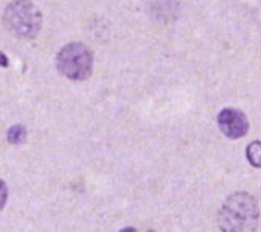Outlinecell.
<instances>
[{"instance_id":"6da1fadb","label":"cell","mask_w":261,"mask_h":232,"mask_svg":"<svg viewBox=\"0 0 261 232\" xmlns=\"http://www.w3.org/2000/svg\"><path fill=\"white\" fill-rule=\"evenodd\" d=\"M258 220V203L246 192L228 196L218 214V223L222 232H255Z\"/></svg>"},{"instance_id":"7a4b0ae2","label":"cell","mask_w":261,"mask_h":232,"mask_svg":"<svg viewBox=\"0 0 261 232\" xmlns=\"http://www.w3.org/2000/svg\"><path fill=\"white\" fill-rule=\"evenodd\" d=\"M4 20L13 35L23 39L35 38L42 25V16L39 10L30 0H14V2H11L5 10Z\"/></svg>"},{"instance_id":"3957f363","label":"cell","mask_w":261,"mask_h":232,"mask_svg":"<svg viewBox=\"0 0 261 232\" xmlns=\"http://www.w3.org/2000/svg\"><path fill=\"white\" fill-rule=\"evenodd\" d=\"M58 71L69 80H87L93 69L92 52L80 42L65 45L56 56Z\"/></svg>"},{"instance_id":"277c9868","label":"cell","mask_w":261,"mask_h":232,"mask_svg":"<svg viewBox=\"0 0 261 232\" xmlns=\"http://www.w3.org/2000/svg\"><path fill=\"white\" fill-rule=\"evenodd\" d=\"M218 126L228 139H240L247 134L249 120L246 114L240 109L225 108L218 114Z\"/></svg>"},{"instance_id":"5b68a950","label":"cell","mask_w":261,"mask_h":232,"mask_svg":"<svg viewBox=\"0 0 261 232\" xmlns=\"http://www.w3.org/2000/svg\"><path fill=\"white\" fill-rule=\"evenodd\" d=\"M246 157L249 160V164L255 169H261V142L255 141L250 142L246 148Z\"/></svg>"},{"instance_id":"8992f818","label":"cell","mask_w":261,"mask_h":232,"mask_svg":"<svg viewBox=\"0 0 261 232\" xmlns=\"http://www.w3.org/2000/svg\"><path fill=\"white\" fill-rule=\"evenodd\" d=\"M27 139V129L23 125H14L10 128L8 131V142L13 144V145H19V144H23Z\"/></svg>"},{"instance_id":"52a82bcc","label":"cell","mask_w":261,"mask_h":232,"mask_svg":"<svg viewBox=\"0 0 261 232\" xmlns=\"http://www.w3.org/2000/svg\"><path fill=\"white\" fill-rule=\"evenodd\" d=\"M7 200H8V189H7V184L0 179V211L5 207Z\"/></svg>"},{"instance_id":"ba28073f","label":"cell","mask_w":261,"mask_h":232,"mask_svg":"<svg viewBox=\"0 0 261 232\" xmlns=\"http://www.w3.org/2000/svg\"><path fill=\"white\" fill-rule=\"evenodd\" d=\"M8 65H10V61L7 55L4 52H0V67H8Z\"/></svg>"},{"instance_id":"9c48e42d","label":"cell","mask_w":261,"mask_h":232,"mask_svg":"<svg viewBox=\"0 0 261 232\" xmlns=\"http://www.w3.org/2000/svg\"><path fill=\"white\" fill-rule=\"evenodd\" d=\"M120 232H137V229L136 227H123Z\"/></svg>"},{"instance_id":"30bf717a","label":"cell","mask_w":261,"mask_h":232,"mask_svg":"<svg viewBox=\"0 0 261 232\" xmlns=\"http://www.w3.org/2000/svg\"><path fill=\"white\" fill-rule=\"evenodd\" d=\"M148 232H154V230H148Z\"/></svg>"}]
</instances>
